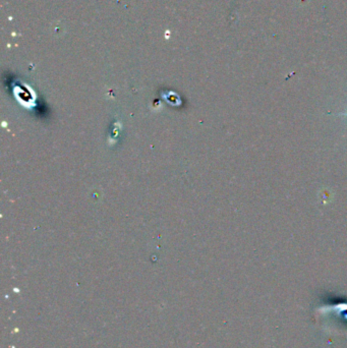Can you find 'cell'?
I'll list each match as a JSON object with an SVG mask.
<instances>
[{
	"mask_svg": "<svg viewBox=\"0 0 347 348\" xmlns=\"http://www.w3.org/2000/svg\"><path fill=\"white\" fill-rule=\"evenodd\" d=\"M338 115H339V116H346V118H347V111H345V112H342V113H339Z\"/></svg>",
	"mask_w": 347,
	"mask_h": 348,
	"instance_id": "cell-1",
	"label": "cell"
}]
</instances>
